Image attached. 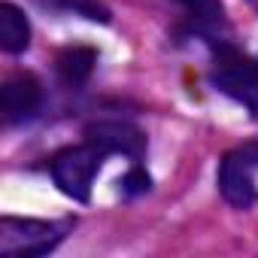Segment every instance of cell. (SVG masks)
<instances>
[{"label": "cell", "instance_id": "3", "mask_svg": "<svg viewBox=\"0 0 258 258\" xmlns=\"http://www.w3.org/2000/svg\"><path fill=\"white\" fill-rule=\"evenodd\" d=\"M255 164H258V149H252V146L249 149H237V152L222 158L219 191L237 210H246V207L255 204V176H252Z\"/></svg>", "mask_w": 258, "mask_h": 258}, {"label": "cell", "instance_id": "5", "mask_svg": "<svg viewBox=\"0 0 258 258\" xmlns=\"http://www.w3.org/2000/svg\"><path fill=\"white\" fill-rule=\"evenodd\" d=\"M85 143L97 146L103 155H127L140 161L143 149H146V137L137 131V127L124 124V121H97L85 127Z\"/></svg>", "mask_w": 258, "mask_h": 258}, {"label": "cell", "instance_id": "4", "mask_svg": "<svg viewBox=\"0 0 258 258\" xmlns=\"http://www.w3.org/2000/svg\"><path fill=\"white\" fill-rule=\"evenodd\" d=\"M213 79H216V85L225 94H231L234 100L246 103L258 115V64L255 61H249V58L225 49L219 55V61H216Z\"/></svg>", "mask_w": 258, "mask_h": 258}, {"label": "cell", "instance_id": "2", "mask_svg": "<svg viewBox=\"0 0 258 258\" xmlns=\"http://www.w3.org/2000/svg\"><path fill=\"white\" fill-rule=\"evenodd\" d=\"M61 228L49 225V222H37V219H4L0 222V255L16 258H34V255H46L58 246L61 240Z\"/></svg>", "mask_w": 258, "mask_h": 258}, {"label": "cell", "instance_id": "8", "mask_svg": "<svg viewBox=\"0 0 258 258\" xmlns=\"http://www.w3.org/2000/svg\"><path fill=\"white\" fill-rule=\"evenodd\" d=\"M94 64H97V52L85 49V46H73L58 55V73L67 85H82L91 76Z\"/></svg>", "mask_w": 258, "mask_h": 258}, {"label": "cell", "instance_id": "10", "mask_svg": "<svg viewBox=\"0 0 258 258\" xmlns=\"http://www.w3.org/2000/svg\"><path fill=\"white\" fill-rule=\"evenodd\" d=\"M121 185H124L127 195H143V191H149L152 179H149V173L143 167H131V170H127V176L121 179Z\"/></svg>", "mask_w": 258, "mask_h": 258}, {"label": "cell", "instance_id": "9", "mask_svg": "<svg viewBox=\"0 0 258 258\" xmlns=\"http://www.w3.org/2000/svg\"><path fill=\"white\" fill-rule=\"evenodd\" d=\"M176 4L185 7L198 22H210V25L222 22V4L219 0H176Z\"/></svg>", "mask_w": 258, "mask_h": 258}, {"label": "cell", "instance_id": "6", "mask_svg": "<svg viewBox=\"0 0 258 258\" xmlns=\"http://www.w3.org/2000/svg\"><path fill=\"white\" fill-rule=\"evenodd\" d=\"M0 103H4V118L10 124L25 121V118H31L40 109L43 88H40V82L31 73H19V76L7 79L4 91H0Z\"/></svg>", "mask_w": 258, "mask_h": 258}, {"label": "cell", "instance_id": "12", "mask_svg": "<svg viewBox=\"0 0 258 258\" xmlns=\"http://www.w3.org/2000/svg\"><path fill=\"white\" fill-rule=\"evenodd\" d=\"M40 7H49V10H76L79 0H37Z\"/></svg>", "mask_w": 258, "mask_h": 258}, {"label": "cell", "instance_id": "7", "mask_svg": "<svg viewBox=\"0 0 258 258\" xmlns=\"http://www.w3.org/2000/svg\"><path fill=\"white\" fill-rule=\"evenodd\" d=\"M31 43V25L16 4H0V49L19 55Z\"/></svg>", "mask_w": 258, "mask_h": 258}, {"label": "cell", "instance_id": "1", "mask_svg": "<svg viewBox=\"0 0 258 258\" xmlns=\"http://www.w3.org/2000/svg\"><path fill=\"white\" fill-rule=\"evenodd\" d=\"M100 161H103V152L91 143L64 149L52 158V179L67 198L85 204L91 198V182H94V173L100 170Z\"/></svg>", "mask_w": 258, "mask_h": 258}, {"label": "cell", "instance_id": "11", "mask_svg": "<svg viewBox=\"0 0 258 258\" xmlns=\"http://www.w3.org/2000/svg\"><path fill=\"white\" fill-rule=\"evenodd\" d=\"M76 10H79V13H85V16H88V19H94V22H109V13H106V7L94 4V0H79V4H76Z\"/></svg>", "mask_w": 258, "mask_h": 258}]
</instances>
